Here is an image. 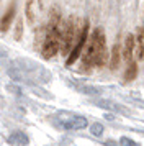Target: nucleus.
Instances as JSON below:
<instances>
[{
	"label": "nucleus",
	"mask_w": 144,
	"mask_h": 146,
	"mask_svg": "<svg viewBox=\"0 0 144 146\" xmlns=\"http://www.w3.org/2000/svg\"><path fill=\"white\" fill-rule=\"evenodd\" d=\"M15 10H17V7H15V3H12L10 7L7 8V12L3 13V17H2V20H0V31H8L10 30V23L13 21V18H15Z\"/></svg>",
	"instance_id": "obj_6"
},
{
	"label": "nucleus",
	"mask_w": 144,
	"mask_h": 146,
	"mask_svg": "<svg viewBox=\"0 0 144 146\" xmlns=\"http://www.w3.org/2000/svg\"><path fill=\"white\" fill-rule=\"evenodd\" d=\"M80 58H82V71L84 72H90L93 66L103 67L106 64L110 56L106 53V40H105V33L102 28H95V31H92Z\"/></svg>",
	"instance_id": "obj_1"
},
{
	"label": "nucleus",
	"mask_w": 144,
	"mask_h": 146,
	"mask_svg": "<svg viewBox=\"0 0 144 146\" xmlns=\"http://www.w3.org/2000/svg\"><path fill=\"white\" fill-rule=\"evenodd\" d=\"M121 58H123L121 46H120V44H115L113 49H111V54H110V69H111V71H116V69H118Z\"/></svg>",
	"instance_id": "obj_8"
},
{
	"label": "nucleus",
	"mask_w": 144,
	"mask_h": 146,
	"mask_svg": "<svg viewBox=\"0 0 144 146\" xmlns=\"http://www.w3.org/2000/svg\"><path fill=\"white\" fill-rule=\"evenodd\" d=\"M77 90L82 94H87V95H100L102 94V89H97V87L92 86H77Z\"/></svg>",
	"instance_id": "obj_11"
},
{
	"label": "nucleus",
	"mask_w": 144,
	"mask_h": 146,
	"mask_svg": "<svg viewBox=\"0 0 144 146\" xmlns=\"http://www.w3.org/2000/svg\"><path fill=\"white\" fill-rule=\"evenodd\" d=\"M120 143H121V145H129V146H136V141H133V139H129V138H121L120 139Z\"/></svg>",
	"instance_id": "obj_15"
},
{
	"label": "nucleus",
	"mask_w": 144,
	"mask_h": 146,
	"mask_svg": "<svg viewBox=\"0 0 144 146\" xmlns=\"http://www.w3.org/2000/svg\"><path fill=\"white\" fill-rule=\"evenodd\" d=\"M7 143H8V145H28L30 139H28V136H26L23 131H13L12 135L8 136Z\"/></svg>",
	"instance_id": "obj_9"
},
{
	"label": "nucleus",
	"mask_w": 144,
	"mask_h": 146,
	"mask_svg": "<svg viewBox=\"0 0 144 146\" xmlns=\"http://www.w3.org/2000/svg\"><path fill=\"white\" fill-rule=\"evenodd\" d=\"M25 13L28 18V23H34V13H33V0H26V7H25Z\"/></svg>",
	"instance_id": "obj_12"
},
{
	"label": "nucleus",
	"mask_w": 144,
	"mask_h": 146,
	"mask_svg": "<svg viewBox=\"0 0 144 146\" xmlns=\"http://www.w3.org/2000/svg\"><path fill=\"white\" fill-rule=\"evenodd\" d=\"M134 36L133 35H126L123 43V59L126 61V64L134 61Z\"/></svg>",
	"instance_id": "obj_5"
},
{
	"label": "nucleus",
	"mask_w": 144,
	"mask_h": 146,
	"mask_svg": "<svg viewBox=\"0 0 144 146\" xmlns=\"http://www.w3.org/2000/svg\"><path fill=\"white\" fill-rule=\"evenodd\" d=\"M136 76H137V64L136 61H131V62H128L126 71H124V80H133L136 79Z\"/></svg>",
	"instance_id": "obj_10"
},
{
	"label": "nucleus",
	"mask_w": 144,
	"mask_h": 146,
	"mask_svg": "<svg viewBox=\"0 0 144 146\" xmlns=\"http://www.w3.org/2000/svg\"><path fill=\"white\" fill-rule=\"evenodd\" d=\"M21 30H23V20H18L17 30H15V40H21Z\"/></svg>",
	"instance_id": "obj_14"
},
{
	"label": "nucleus",
	"mask_w": 144,
	"mask_h": 146,
	"mask_svg": "<svg viewBox=\"0 0 144 146\" xmlns=\"http://www.w3.org/2000/svg\"><path fill=\"white\" fill-rule=\"evenodd\" d=\"M77 23H79V18H75V17H71L65 21L64 31H62V41H61V54H62V58H67L71 54L72 48H74L75 33H77Z\"/></svg>",
	"instance_id": "obj_3"
},
{
	"label": "nucleus",
	"mask_w": 144,
	"mask_h": 146,
	"mask_svg": "<svg viewBox=\"0 0 144 146\" xmlns=\"http://www.w3.org/2000/svg\"><path fill=\"white\" fill-rule=\"evenodd\" d=\"M87 40H89V21L84 20V18H79L74 48H72L71 54L67 56V59H65V64H67V66H72V64L82 56V51H84L85 44H87Z\"/></svg>",
	"instance_id": "obj_2"
},
{
	"label": "nucleus",
	"mask_w": 144,
	"mask_h": 146,
	"mask_svg": "<svg viewBox=\"0 0 144 146\" xmlns=\"http://www.w3.org/2000/svg\"><path fill=\"white\" fill-rule=\"evenodd\" d=\"M54 120L57 121V125L64 130H82V128H87L89 121L84 117H79V115H74V113L69 112H59L56 113Z\"/></svg>",
	"instance_id": "obj_4"
},
{
	"label": "nucleus",
	"mask_w": 144,
	"mask_h": 146,
	"mask_svg": "<svg viewBox=\"0 0 144 146\" xmlns=\"http://www.w3.org/2000/svg\"><path fill=\"white\" fill-rule=\"evenodd\" d=\"M92 104L93 105L100 107V108H103V110H111V112H120V113H126L124 112V108L121 105H118L115 102H111V100H103V99H93L92 100Z\"/></svg>",
	"instance_id": "obj_7"
},
{
	"label": "nucleus",
	"mask_w": 144,
	"mask_h": 146,
	"mask_svg": "<svg viewBox=\"0 0 144 146\" xmlns=\"http://www.w3.org/2000/svg\"><path fill=\"white\" fill-rule=\"evenodd\" d=\"M90 131H92L93 136H102V133H103V125H102V123H92Z\"/></svg>",
	"instance_id": "obj_13"
}]
</instances>
